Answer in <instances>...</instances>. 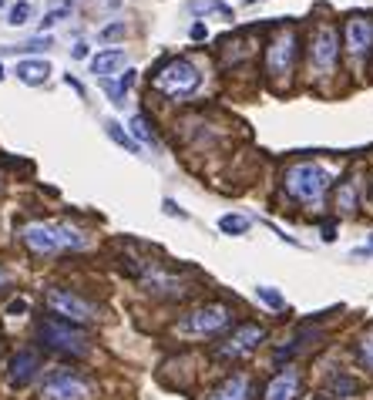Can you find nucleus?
<instances>
[{"label":"nucleus","instance_id":"f257e3e1","mask_svg":"<svg viewBox=\"0 0 373 400\" xmlns=\"http://www.w3.org/2000/svg\"><path fill=\"white\" fill-rule=\"evenodd\" d=\"M21 242L34 256H61V252L84 249V232L71 222H54V219H30L21 225Z\"/></svg>","mask_w":373,"mask_h":400},{"label":"nucleus","instance_id":"f03ea898","mask_svg":"<svg viewBox=\"0 0 373 400\" xmlns=\"http://www.w3.org/2000/svg\"><path fill=\"white\" fill-rule=\"evenodd\" d=\"M329 185H333V175L326 172L320 162H293V165L283 172V189L296 202L309 205V209L323 205Z\"/></svg>","mask_w":373,"mask_h":400},{"label":"nucleus","instance_id":"7ed1b4c3","mask_svg":"<svg viewBox=\"0 0 373 400\" xmlns=\"http://www.w3.org/2000/svg\"><path fill=\"white\" fill-rule=\"evenodd\" d=\"M37 336H41V347L50 353H61V356H88L91 350V340H88V333L75 323H64V320H57V316H48V320H41L37 323Z\"/></svg>","mask_w":373,"mask_h":400},{"label":"nucleus","instance_id":"20e7f679","mask_svg":"<svg viewBox=\"0 0 373 400\" xmlns=\"http://www.w3.org/2000/svg\"><path fill=\"white\" fill-rule=\"evenodd\" d=\"M199 81H202V71L189 57H169L158 68V75L151 77V88L169 95V98H185V95H192L199 88Z\"/></svg>","mask_w":373,"mask_h":400},{"label":"nucleus","instance_id":"39448f33","mask_svg":"<svg viewBox=\"0 0 373 400\" xmlns=\"http://www.w3.org/2000/svg\"><path fill=\"white\" fill-rule=\"evenodd\" d=\"M44 303H48L50 316H57V320L75 323V326L91 323V320L98 316V306L91 300H84V296L75 293V289H68V286H54V289H48Z\"/></svg>","mask_w":373,"mask_h":400},{"label":"nucleus","instance_id":"423d86ee","mask_svg":"<svg viewBox=\"0 0 373 400\" xmlns=\"http://www.w3.org/2000/svg\"><path fill=\"white\" fill-rule=\"evenodd\" d=\"M232 326V309L225 306V303H205V306H195L182 323L178 330L185 333V336H219Z\"/></svg>","mask_w":373,"mask_h":400},{"label":"nucleus","instance_id":"0eeeda50","mask_svg":"<svg viewBox=\"0 0 373 400\" xmlns=\"http://www.w3.org/2000/svg\"><path fill=\"white\" fill-rule=\"evenodd\" d=\"M41 400H95V387L77 370H50L41 383Z\"/></svg>","mask_w":373,"mask_h":400},{"label":"nucleus","instance_id":"6e6552de","mask_svg":"<svg viewBox=\"0 0 373 400\" xmlns=\"http://www.w3.org/2000/svg\"><path fill=\"white\" fill-rule=\"evenodd\" d=\"M296 30L293 27H283V30H276V37L266 44V71L273 77H283L293 71V64H296Z\"/></svg>","mask_w":373,"mask_h":400},{"label":"nucleus","instance_id":"1a4fd4ad","mask_svg":"<svg viewBox=\"0 0 373 400\" xmlns=\"http://www.w3.org/2000/svg\"><path fill=\"white\" fill-rule=\"evenodd\" d=\"M336 57H340V30L333 24H320L309 41V64L320 75H329L336 68Z\"/></svg>","mask_w":373,"mask_h":400},{"label":"nucleus","instance_id":"9d476101","mask_svg":"<svg viewBox=\"0 0 373 400\" xmlns=\"http://www.w3.org/2000/svg\"><path fill=\"white\" fill-rule=\"evenodd\" d=\"M262 340H266V326L242 323V326H236L222 343L216 347V356H219V360H242V356L256 350Z\"/></svg>","mask_w":373,"mask_h":400},{"label":"nucleus","instance_id":"9b49d317","mask_svg":"<svg viewBox=\"0 0 373 400\" xmlns=\"http://www.w3.org/2000/svg\"><path fill=\"white\" fill-rule=\"evenodd\" d=\"M343 44L353 57H367L373 50V21L370 17H350L343 24Z\"/></svg>","mask_w":373,"mask_h":400},{"label":"nucleus","instance_id":"f8f14e48","mask_svg":"<svg viewBox=\"0 0 373 400\" xmlns=\"http://www.w3.org/2000/svg\"><path fill=\"white\" fill-rule=\"evenodd\" d=\"M37 374H41V353L37 350H17L10 356V363H7V380H10L14 390L27 387Z\"/></svg>","mask_w":373,"mask_h":400},{"label":"nucleus","instance_id":"ddd939ff","mask_svg":"<svg viewBox=\"0 0 373 400\" xmlns=\"http://www.w3.org/2000/svg\"><path fill=\"white\" fill-rule=\"evenodd\" d=\"M252 394H256L252 377L249 374H229L205 400H252Z\"/></svg>","mask_w":373,"mask_h":400},{"label":"nucleus","instance_id":"4468645a","mask_svg":"<svg viewBox=\"0 0 373 400\" xmlns=\"http://www.w3.org/2000/svg\"><path fill=\"white\" fill-rule=\"evenodd\" d=\"M299 387H303L299 374L293 370V367H286V370H279V374L266 383V397H262V400H296Z\"/></svg>","mask_w":373,"mask_h":400},{"label":"nucleus","instance_id":"2eb2a0df","mask_svg":"<svg viewBox=\"0 0 373 400\" xmlns=\"http://www.w3.org/2000/svg\"><path fill=\"white\" fill-rule=\"evenodd\" d=\"M14 75H17V81H24V84H44L50 77V64L44 57H24V61H17Z\"/></svg>","mask_w":373,"mask_h":400},{"label":"nucleus","instance_id":"dca6fc26","mask_svg":"<svg viewBox=\"0 0 373 400\" xmlns=\"http://www.w3.org/2000/svg\"><path fill=\"white\" fill-rule=\"evenodd\" d=\"M124 68V50H98L95 57H91V71L98 77H111L115 71H122Z\"/></svg>","mask_w":373,"mask_h":400},{"label":"nucleus","instance_id":"f3484780","mask_svg":"<svg viewBox=\"0 0 373 400\" xmlns=\"http://www.w3.org/2000/svg\"><path fill=\"white\" fill-rule=\"evenodd\" d=\"M326 394L329 397H343V400H353L360 394V380L350 374H333L329 377V383H326Z\"/></svg>","mask_w":373,"mask_h":400},{"label":"nucleus","instance_id":"a211bd4d","mask_svg":"<svg viewBox=\"0 0 373 400\" xmlns=\"http://www.w3.org/2000/svg\"><path fill=\"white\" fill-rule=\"evenodd\" d=\"M104 131H108V138L115 142V145H122L124 151H131V155H142V145L124 131V128H118V122H104Z\"/></svg>","mask_w":373,"mask_h":400},{"label":"nucleus","instance_id":"6ab92c4d","mask_svg":"<svg viewBox=\"0 0 373 400\" xmlns=\"http://www.w3.org/2000/svg\"><path fill=\"white\" fill-rule=\"evenodd\" d=\"M189 10H192V14H219L222 21H232V7H225L219 0H192Z\"/></svg>","mask_w":373,"mask_h":400},{"label":"nucleus","instance_id":"aec40b11","mask_svg":"<svg viewBox=\"0 0 373 400\" xmlns=\"http://www.w3.org/2000/svg\"><path fill=\"white\" fill-rule=\"evenodd\" d=\"M336 209H340L343 216H353V212H356V185H353V182H343V185L336 189Z\"/></svg>","mask_w":373,"mask_h":400},{"label":"nucleus","instance_id":"412c9836","mask_svg":"<svg viewBox=\"0 0 373 400\" xmlns=\"http://www.w3.org/2000/svg\"><path fill=\"white\" fill-rule=\"evenodd\" d=\"M356 360H360V367H367L373 374V326L356 340Z\"/></svg>","mask_w":373,"mask_h":400},{"label":"nucleus","instance_id":"4be33fe9","mask_svg":"<svg viewBox=\"0 0 373 400\" xmlns=\"http://www.w3.org/2000/svg\"><path fill=\"white\" fill-rule=\"evenodd\" d=\"M219 229H222L225 236H246L249 232V219L246 216H236V212H229L219 219Z\"/></svg>","mask_w":373,"mask_h":400},{"label":"nucleus","instance_id":"5701e85b","mask_svg":"<svg viewBox=\"0 0 373 400\" xmlns=\"http://www.w3.org/2000/svg\"><path fill=\"white\" fill-rule=\"evenodd\" d=\"M131 135H135L138 142H145V145H155V149H158V135L151 131V125L142 118V115H135V118H131Z\"/></svg>","mask_w":373,"mask_h":400},{"label":"nucleus","instance_id":"b1692460","mask_svg":"<svg viewBox=\"0 0 373 400\" xmlns=\"http://www.w3.org/2000/svg\"><path fill=\"white\" fill-rule=\"evenodd\" d=\"M101 88H104V95L111 98V104H115V108H122V104H124V91H128V88H122V81L101 77Z\"/></svg>","mask_w":373,"mask_h":400},{"label":"nucleus","instance_id":"393cba45","mask_svg":"<svg viewBox=\"0 0 373 400\" xmlns=\"http://www.w3.org/2000/svg\"><path fill=\"white\" fill-rule=\"evenodd\" d=\"M27 17H30V0H17V3L10 7V17H7V24H10V27H21V24H27Z\"/></svg>","mask_w":373,"mask_h":400},{"label":"nucleus","instance_id":"a878e982","mask_svg":"<svg viewBox=\"0 0 373 400\" xmlns=\"http://www.w3.org/2000/svg\"><path fill=\"white\" fill-rule=\"evenodd\" d=\"M256 296L266 303V306H273V309H283V306H286V300L276 293L273 286H256Z\"/></svg>","mask_w":373,"mask_h":400},{"label":"nucleus","instance_id":"bb28decb","mask_svg":"<svg viewBox=\"0 0 373 400\" xmlns=\"http://www.w3.org/2000/svg\"><path fill=\"white\" fill-rule=\"evenodd\" d=\"M68 17V7H57V10H50V14H44V21H41V30H48V27H54L57 21H64Z\"/></svg>","mask_w":373,"mask_h":400},{"label":"nucleus","instance_id":"cd10ccee","mask_svg":"<svg viewBox=\"0 0 373 400\" xmlns=\"http://www.w3.org/2000/svg\"><path fill=\"white\" fill-rule=\"evenodd\" d=\"M24 313H27V300H21V296H17V300L7 303V316H24Z\"/></svg>","mask_w":373,"mask_h":400},{"label":"nucleus","instance_id":"c85d7f7f","mask_svg":"<svg viewBox=\"0 0 373 400\" xmlns=\"http://www.w3.org/2000/svg\"><path fill=\"white\" fill-rule=\"evenodd\" d=\"M118 34H124V24H111L101 30V37H118Z\"/></svg>","mask_w":373,"mask_h":400},{"label":"nucleus","instance_id":"c756f323","mask_svg":"<svg viewBox=\"0 0 373 400\" xmlns=\"http://www.w3.org/2000/svg\"><path fill=\"white\" fill-rule=\"evenodd\" d=\"M165 212H169V216H178V219H185V212H182V209H178L172 199H165Z\"/></svg>","mask_w":373,"mask_h":400},{"label":"nucleus","instance_id":"7c9ffc66","mask_svg":"<svg viewBox=\"0 0 373 400\" xmlns=\"http://www.w3.org/2000/svg\"><path fill=\"white\" fill-rule=\"evenodd\" d=\"M209 30H205V24H192V41H202Z\"/></svg>","mask_w":373,"mask_h":400},{"label":"nucleus","instance_id":"2f4dec72","mask_svg":"<svg viewBox=\"0 0 373 400\" xmlns=\"http://www.w3.org/2000/svg\"><path fill=\"white\" fill-rule=\"evenodd\" d=\"M323 239H326V242H333V239H336V229H333V222L323 225Z\"/></svg>","mask_w":373,"mask_h":400},{"label":"nucleus","instance_id":"473e14b6","mask_svg":"<svg viewBox=\"0 0 373 400\" xmlns=\"http://www.w3.org/2000/svg\"><path fill=\"white\" fill-rule=\"evenodd\" d=\"M10 283V276H7V269H3V263H0V293H3V286Z\"/></svg>","mask_w":373,"mask_h":400},{"label":"nucleus","instance_id":"72a5a7b5","mask_svg":"<svg viewBox=\"0 0 373 400\" xmlns=\"http://www.w3.org/2000/svg\"><path fill=\"white\" fill-rule=\"evenodd\" d=\"M71 54H75V57H88V44H75Z\"/></svg>","mask_w":373,"mask_h":400},{"label":"nucleus","instance_id":"f704fd0d","mask_svg":"<svg viewBox=\"0 0 373 400\" xmlns=\"http://www.w3.org/2000/svg\"><path fill=\"white\" fill-rule=\"evenodd\" d=\"M131 81H135V71H124V75H122V88H131Z\"/></svg>","mask_w":373,"mask_h":400},{"label":"nucleus","instance_id":"c9c22d12","mask_svg":"<svg viewBox=\"0 0 373 400\" xmlns=\"http://www.w3.org/2000/svg\"><path fill=\"white\" fill-rule=\"evenodd\" d=\"M360 256H373V239L367 242V249H360Z\"/></svg>","mask_w":373,"mask_h":400},{"label":"nucleus","instance_id":"e433bc0d","mask_svg":"<svg viewBox=\"0 0 373 400\" xmlns=\"http://www.w3.org/2000/svg\"><path fill=\"white\" fill-rule=\"evenodd\" d=\"M0 81H3V64H0Z\"/></svg>","mask_w":373,"mask_h":400},{"label":"nucleus","instance_id":"4c0bfd02","mask_svg":"<svg viewBox=\"0 0 373 400\" xmlns=\"http://www.w3.org/2000/svg\"><path fill=\"white\" fill-rule=\"evenodd\" d=\"M246 3H256V0H246Z\"/></svg>","mask_w":373,"mask_h":400},{"label":"nucleus","instance_id":"58836bf2","mask_svg":"<svg viewBox=\"0 0 373 400\" xmlns=\"http://www.w3.org/2000/svg\"><path fill=\"white\" fill-rule=\"evenodd\" d=\"M0 3H3V0H0Z\"/></svg>","mask_w":373,"mask_h":400}]
</instances>
